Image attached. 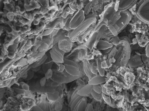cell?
Returning a JSON list of instances; mask_svg holds the SVG:
<instances>
[{"label": "cell", "mask_w": 149, "mask_h": 111, "mask_svg": "<svg viewBox=\"0 0 149 111\" xmlns=\"http://www.w3.org/2000/svg\"><path fill=\"white\" fill-rule=\"evenodd\" d=\"M121 16L113 25L109 26L106 31L107 37L109 38L117 36L127 26L131 20L132 15L128 10L121 11Z\"/></svg>", "instance_id": "1"}, {"label": "cell", "mask_w": 149, "mask_h": 111, "mask_svg": "<svg viewBox=\"0 0 149 111\" xmlns=\"http://www.w3.org/2000/svg\"><path fill=\"white\" fill-rule=\"evenodd\" d=\"M97 21V18L95 15L86 17L76 28L69 31L68 37L73 42L77 41V38L86 32L91 27L95 25Z\"/></svg>", "instance_id": "2"}, {"label": "cell", "mask_w": 149, "mask_h": 111, "mask_svg": "<svg viewBox=\"0 0 149 111\" xmlns=\"http://www.w3.org/2000/svg\"><path fill=\"white\" fill-rule=\"evenodd\" d=\"M135 12L139 19L149 24V0H140L136 6Z\"/></svg>", "instance_id": "3"}, {"label": "cell", "mask_w": 149, "mask_h": 111, "mask_svg": "<svg viewBox=\"0 0 149 111\" xmlns=\"http://www.w3.org/2000/svg\"><path fill=\"white\" fill-rule=\"evenodd\" d=\"M84 11L79 10L76 12L72 16L70 23V27L71 30L76 28L85 19Z\"/></svg>", "instance_id": "4"}, {"label": "cell", "mask_w": 149, "mask_h": 111, "mask_svg": "<svg viewBox=\"0 0 149 111\" xmlns=\"http://www.w3.org/2000/svg\"><path fill=\"white\" fill-rule=\"evenodd\" d=\"M49 53L50 57L54 62L63 63L65 53L59 48L58 43L54 45Z\"/></svg>", "instance_id": "5"}, {"label": "cell", "mask_w": 149, "mask_h": 111, "mask_svg": "<svg viewBox=\"0 0 149 111\" xmlns=\"http://www.w3.org/2000/svg\"><path fill=\"white\" fill-rule=\"evenodd\" d=\"M138 0H114L115 8L120 11L128 10L134 6Z\"/></svg>", "instance_id": "6"}, {"label": "cell", "mask_w": 149, "mask_h": 111, "mask_svg": "<svg viewBox=\"0 0 149 111\" xmlns=\"http://www.w3.org/2000/svg\"><path fill=\"white\" fill-rule=\"evenodd\" d=\"M73 43L67 36L60 40L58 43L59 48L65 53L71 51Z\"/></svg>", "instance_id": "7"}, {"label": "cell", "mask_w": 149, "mask_h": 111, "mask_svg": "<svg viewBox=\"0 0 149 111\" xmlns=\"http://www.w3.org/2000/svg\"><path fill=\"white\" fill-rule=\"evenodd\" d=\"M143 64L141 55L139 54H135L133 56L130 55V58L127 64L131 68H135Z\"/></svg>", "instance_id": "8"}, {"label": "cell", "mask_w": 149, "mask_h": 111, "mask_svg": "<svg viewBox=\"0 0 149 111\" xmlns=\"http://www.w3.org/2000/svg\"><path fill=\"white\" fill-rule=\"evenodd\" d=\"M65 70L70 75L73 76H79L82 75L79 68L72 65L64 64Z\"/></svg>", "instance_id": "9"}, {"label": "cell", "mask_w": 149, "mask_h": 111, "mask_svg": "<svg viewBox=\"0 0 149 111\" xmlns=\"http://www.w3.org/2000/svg\"><path fill=\"white\" fill-rule=\"evenodd\" d=\"M93 90L92 85L88 83L78 91L77 93L79 95L83 97H88Z\"/></svg>", "instance_id": "10"}, {"label": "cell", "mask_w": 149, "mask_h": 111, "mask_svg": "<svg viewBox=\"0 0 149 111\" xmlns=\"http://www.w3.org/2000/svg\"><path fill=\"white\" fill-rule=\"evenodd\" d=\"M86 97H83L78 102L74 108L73 111H85L87 105Z\"/></svg>", "instance_id": "11"}, {"label": "cell", "mask_w": 149, "mask_h": 111, "mask_svg": "<svg viewBox=\"0 0 149 111\" xmlns=\"http://www.w3.org/2000/svg\"><path fill=\"white\" fill-rule=\"evenodd\" d=\"M106 77L100 75L94 76L89 80L88 83L91 85H97L106 82Z\"/></svg>", "instance_id": "12"}, {"label": "cell", "mask_w": 149, "mask_h": 111, "mask_svg": "<svg viewBox=\"0 0 149 111\" xmlns=\"http://www.w3.org/2000/svg\"><path fill=\"white\" fill-rule=\"evenodd\" d=\"M114 46L108 41L100 39L97 44L96 49L99 50H103L111 48Z\"/></svg>", "instance_id": "13"}, {"label": "cell", "mask_w": 149, "mask_h": 111, "mask_svg": "<svg viewBox=\"0 0 149 111\" xmlns=\"http://www.w3.org/2000/svg\"><path fill=\"white\" fill-rule=\"evenodd\" d=\"M84 69L85 73L89 80L92 78L94 76V74L91 72L90 68V63L88 60L84 59L83 60Z\"/></svg>", "instance_id": "14"}, {"label": "cell", "mask_w": 149, "mask_h": 111, "mask_svg": "<svg viewBox=\"0 0 149 111\" xmlns=\"http://www.w3.org/2000/svg\"><path fill=\"white\" fill-rule=\"evenodd\" d=\"M53 60L48 57L45 62L41 65L43 72L45 73L48 69L51 68L53 64Z\"/></svg>", "instance_id": "15"}, {"label": "cell", "mask_w": 149, "mask_h": 111, "mask_svg": "<svg viewBox=\"0 0 149 111\" xmlns=\"http://www.w3.org/2000/svg\"><path fill=\"white\" fill-rule=\"evenodd\" d=\"M95 26L91 27L86 32L81 36L79 37L77 39V41L80 43H82L87 37L89 36L90 34L93 30Z\"/></svg>", "instance_id": "16"}, {"label": "cell", "mask_w": 149, "mask_h": 111, "mask_svg": "<svg viewBox=\"0 0 149 111\" xmlns=\"http://www.w3.org/2000/svg\"><path fill=\"white\" fill-rule=\"evenodd\" d=\"M50 79L52 81L61 84L65 83V76L63 74H53Z\"/></svg>", "instance_id": "17"}, {"label": "cell", "mask_w": 149, "mask_h": 111, "mask_svg": "<svg viewBox=\"0 0 149 111\" xmlns=\"http://www.w3.org/2000/svg\"><path fill=\"white\" fill-rule=\"evenodd\" d=\"M46 94L47 99L51 101H56L60 97L59 92L56 90L54 93Z\"/></svg>", "instance_id": "18"}, {"label": "cell", "mask_w": 149, "mask_h": 111, "mask_svg": "<svg viewBox=\"0 0 149 111\" xmlns=\"http://www.w3.org/2000/svg\"><path fill=\"white\" fill-rule=\"evenodd\" d=\"M48 57L46 54H45L37 62H34L31 65L32 68H35L37 67L41 66V65L45 62Z\"/></svg>", "instance_id": "19"}, {"label": "cell", "mask_w": 149, "mask_h": 111, "mask_svg": "<svg viewBox=\"0 0 149 111\" xmlns=\"http://www.w3.org/2000/svg\"><path fill=\"white\" fill-rule=\"evenodd\" d=\"M102 61L100 57H98L97 59V70L100 75L102 76H104V70L102 68L101 63Z\"/></svg>", "instance_id": "20"}, {"label": "cell", "mask_w": 149, "mask_h": 111, "mask_svg": "<svg viewBox=\"0 0 149 111\" xmlns=\"http://www.w3.org/2000/svg\"><path fill=\"white\" fill-rule=\"evenodd\" d=\"M91 94L93 96V98L97 101L101 102L103 99L102 93H97L93 90Z\"/></svg>", "instance_id": "21"}, {"label": "cell", "mask_w": 149, "mask_h": 111, "mask_svg": "<svg viewBox=\"0 0 149 111\" xmlns=\"http://www.w3.org/2000/svg\"><path fill=\"white\" fill-rule=\"evenodd\" d=\"M90 68L91 72L93 74H97L98 72L97 62H93L90 63Z\"/></svg>", "instance_id": "22"}, {"label": "cell", "mask_w": 149, "mask_h": 111, "mask_svg": "<svg viewBox=\"0 0 149 111\" xmlns=\"http://www.w3.org/2000/svg\"><path fill=\"white\" fill-rule=\"evenodd\" d=\"M82 75L79 76H73L71 75L68 77H65V83H68L72 82L78 78L81 77Z\"/></svg>", "instance_id": "23"}, {"label": "cell", "mask_w": 149, "mask_h": 111, "mask_svg": "<svg viewBox=\"0 0 149 111\" xmlns=\"http://www.w3.org/2000/svg\"><path fill=\"white\" fill-rule=\"evenodd\" d=\"M125 80L129 83H131L134 80L135 77L133 74L130 72H126L125 74Z\"/></svg>", "instance_id": "24"}, {"label": "cell", "mask_w": 149, "mask_h": 111, "mask_svg": "<svg viewBox=\"0 0 149 111\" xmlns=\"http://www.w3.org/2000/svg\"><path fill=\"white\" fill-rule=\"evenodd\" d=\"M92 9V4L91 1L87 3L84 9V12L85 15H88Z\"/></svg>", "instance_id": "25"}, {"label": "cell", "mask_w": 149, "mask_h": 111, "mask_svg": "<svg viewBox=\"0 0 149 111\" xmlns=\"http://www.w3.org/2000/svg\"><path fill=\"white\" fill-rule=\"evenodd\" d=\"M63 63L73 65L79 68V65L78 63L69 59L64 58Z\"/></svg>", "instance_id": "26"}, {"label": "cell", "mask_w": 149, "mask_h": 111, "mask_svg": "<svg viewBox=\"0 0 149 111\" xmlns=\"http://www.w3.org/2000/svg\"><path fill=\"white\" fill-rule=\"evenodd\" d=\"M83 97L79 95L73 101L70 107L71 110L73 111L74 108L78 103L79 101Z\"/></svg>", "instance_id": "27"}, {"label": "cell", "mask_w": 149, "mask_h": 111, "mask_svg": "<svg viewBox=\"0 0 149 111\" xmlns=\"http://www.w3.org/2000/svg\"><path fill=\"white\" fill-rule=\"evenodd\" d=\"M103 99L108 105H109L111 103V98L110 95H106L102 92Z\"/></svg>", "instance_id": "28"}, {"label": "cell", "mask_w": 149, "mask_h": 111, "mask_svg": "<svg viewBox=\"0 0 149 111\" xmlns=\"http://www.w3.org/2000/svg\"><path fill=\"white\" fill-rule=\"evenodd\" d=\"M49 48L48 45L46 42L42 44L38 48V51L41 52H44L46 51Z\"/></svg>", "instance_id": "29"}, {"label": "cell", "mask_w": 149, "mask_h": 111, "mask_svg": "<svg viewBox=\"0 0 149 111\" xmlns=\"http://www.w3.org/2000/svg\"><path fill=\"white\" fill-rule=\"evenodd\" d=\"M86 55V51L84 49L80 50L78 54V57L80 61H83L84 59L83 57L84 56Z\"/></svg>", "instance_id": "30"}, {"label": "cell", "mask_w": 149, "mask_h": 111, "mask_svg": "<svg viewBox=\"0 0 149 111\" xmlns=\"http://www.w3.org/2000/svg\"><path fill=\"white\" fill-rule=\"evenodd\" d=\"M92 85L93 90L98 93H102V87L100 84Z\"/></svg>", "instance_id": "31"}, {"label": "cell", "mask_w": 149, "mask_h": 111, "mask_svg": "<svg viewBox=\"0 0 149 111\" xmlns=\"http://www.w3.org/2000/svg\"><path fill=\"white\" fill-rule=\"evenodd\" d=\"M45 74V77L47 80L50 79L53 74V71L51 68L48 69Z\"/></svg>", "instance_id": "32"}, {"label": "cell", "mask_w": 149, "mask_h": 111, "mask_svg": "<svg viewBox=\"0 0 149 111\" xmlns=\"http://www.w3.org/2000/svg\"><path fill=\"white\" fill-rule=\"evenodd\" d=\"M56 90L55 88L52 87L51 86H47L45 87L46 93H54Z\"/></svg>", "instance_id": "33"}, {"label": "cell", "mask_w": 149, "mask_h": 111, "mask_svg": "<svg viewBox=\"0 0 149 111\" xmlns=\"http://www.w3.org/2000/svg\"><path fill=\"white\" fill-rule=\"evenodd\" d=\"M27 76L26 78L25 79V81H29L33 77L34 75V72L33 71H29L28 72Z\"/></svg>", "instance_id": "34"}, {"label": "cell", "mask_w": 149, "mask_h": 111, "mask_svg": "<svg viewBox=\"0 0 149 111\" xmlns=\"http://www.w3.org/2000/svg\"><path fill=\"white\" fill-rule=\"evenodd\" d=\"M63 107V106L62 103H58L55 104L54 108L55 111H60L61 110Z\"/></svg>", "instance_id": "35"}, {"label": "cell", "mask_w": 149, "mask_h": 111, "mask_svg": "<svg viewBox=\"0 0 149 111\" xmlns=\"http://www.w3.org/2000/svg\"><path fill=\"white\" fill-rule=\"evenodd\" d=\"M79 65L80 71L82 74L81 77H83L85 75H86L84 70L83 63V61L82 62H81L79 63Z\"/></svg>", "instance_id": "36"}, {"label": "cell", "mask_w": 149, "mask_h": 111, "mask_svg": "<svg viewBox=\"0 0 149 111\" xmlns=\"http://www.w3.org/2000/svg\"><path fill=\"white\" fill-rule=\"evenodd\" d=\"M94 111L93 106L92 104L90 103H88L87 104L86 108L85 111Z\"/></svg>", "instance_id": "37"}, {"label": "cell", "mask_w": 149, "mask_h": 111, "mask_svg": "<svg viewBox=\"0 0 149 111\" xmlns=\"http://www.w3.org/2000/svg\"><path fill=\"white\" fill-rule=\"evenodd\" d=\"M47 79L44 77L42 78L40 80V83L41 86H45L46 82Z\"/></svg>", "instance_id": "38"}, {"label": "cell", "mask_w": 149, "mask_h": 111, "mask_svg": "<svg viewBox=\"0 0 149 111\" xmlns=\"http://www.w3.org/2000/svg\"><path fill=\"white\" fill-rule=\"evenodd\" d=\"M23 89L25 91H29L30 90V86L27 84L25 83L22 85Z\"/></svg>", "instance_id": "39"}, {"label": "cell", "mask_w": 149, "mask_h": 111, "mask_svg": "<svg viewBox=\"0 0 149 111\" xmlns=\"http://www.w3.org/2000/svg\"><path fill=\"white\" fill-rule=\"evenodd\" d=\"M94 58L93 55L92 54L90 55L88 54L87 55H85L83 57L84 59H86L88 60L93 59H94Z\"/></svg>", "instance_id": "40"}, {"label": "cell", "mask_w": 149, "mask_h": 111, "mask_svg": "<svg viewBox=\"0 0 149 111\" xmlns=\"http://www.w3.org/2000/svg\"><path fill=\"white\" fill-rule=\"evenodd\" d=\"M101 65L103 68H108V65L106 60H104L101 62Z\"/></svg>", "instance_id": "41"}, {"label": "cell", "mask_w": 149, "mask_h": 111, "mask_svg": "<svg viewBox=\"0 0 149 111\" xmlns=\"http://www.w3.org/2000/svg\"><path fill=\"white\" fill-rule=\"evenodd\" d=\"M43 6H47L48 5L47 0H37Z\"/></svg>", "instance_id": "42"}, {"label": "cell", "mask_w": 149, "mask_h": 111, "mask_svg": "<svg viewBox=\"0 0 149 111\" xmlns=\"http://www.w3.org/2000/svg\"><path fill=\"white\" fill-rule=\"evenodd\" d=\"M41 86L40 83V81H37L35 85V88L36 90L38 91H39Z\"/></svg>", "instance_id": "43"}, {"label": "cell", "mask_w": 149, "mask_h": 111, "mask_svg": "<svg viewBox=\"0 0 149 111\" xmlns=\"http://www.w3.org/2000/svg\"><path fill=\"white\" fill-rule=\"evenodd\" d=\"M61 83L53 81L50 84V86L54 88L59 86Z\"/></svg>", "instance_id": "44"}, {"label": "cell", "mask_w": 149, "mask_h": 111, "mask_svg": "<svg viewBox=\"0 0 149 111\" xmlns=\"http://www.w3.org/2000/svg\"><path fill=\"white\" fill-rule=\"evenodd\" d=\"M56 90H57L59 92L60 97L62 95L63 93V90L59 87L55 88Z\"/></svg>", "instance_id": "45"}, {"label": "cell", "mask_w": 149, "mask_h": 111, "mask_svg": "<svg viewBox=\"0 0 149 111\" xmlns=\"http://www.w3.org/2000/svg\"><path fill=\"white\" fill-rule=\"evenodd\" d=\"M60 70L58 72L61 73L63 72L65 70V66L64 64H63L62 63H60Z\"/></svg>", "instance_id": "46"}, {"label": "cell", "mask_w": 149, "mask_h": 111, "mask_svg": "<svg viewBox=\"0 0 149 111\" xmlns=\"http://www.w3.org/2000/svg\"><path fill=\"white\" fill-rule=\"evenodd\" d=\"M109 48L107 49L101 50L102 52L104 54H107L110 52L112 49L113 47Z\"/></svg>", "instance_id": "47"}, {"label": "cell", "mask_w": 149, "mask_h": 111, "mask_svg": "<svg viewBox=\"0 0 149 111\" xmlns=\"http://www.w3.org/2000/svg\"><path fill=\"white\" fill-rule=\"evenodd\" d=\"M100 85H101V87H102V92L103 93L107 95H109V94L108 93L106 90V89L104 87V84H100Z\"/></svg>", "instance_id": "48"}, {"label": "cell", "mask_w": 149, "mask_h": 111, "mask_svg": "<svg viewBox=\"0 0 149 111\" xmlns=\"http://www.w3.org/2000/svg\"><path fill=\"white\" fill-rule=\"evenodd\" d=\"M80 78H79L77 79V83L79 85H83L85 84L84 82L81 79H80Z\"/></svg>", "instance_id": "49"}, {"label": "cell", "mask_w": 149, "mask_h": 111, "mask_svg": "<svg viewBox=\"0 0 149 111\" xmlns=\"http://www.w3.org/2000/svg\"><path fill=\"white\" fill-rule=\"evenodd\" d=\"M146 56L147 57H149V43L146 46Z\"/></svg>", "instance_id": "50"}, {"label": "cell", "mask_w": 149, "mask_h": 111, "mask_svg": "<svg viewBox=\"0 0 149 111\" xmlns=\"http://www.w3.org/2000/svg\"><path fill=\"white\" fill-rule=\"evenodd\" d=\"M14 90L16 92H18L19 93H24V91H25L23 89H21L19 88H13Z\"/></svg>", "instance_id": "51"}, {"label": "cell", "mask_w": 149, "mask_h": 111, "mask_svg": "<svg viewBox=\"0 0 149 111\" xmlns=\"http://www.w3.org/2000/svg\"><path fill=\"white\" fill-rule=\"evenodd\" d=\"M41 68V66H40L35 68H32L31 70L33 72H36L39 71L40 69Z\"/></svg>", "instance_id": "52"}, {"label": "cell", "mask_w": 149, "mask_h": 111, "mask_svg": "<svg viewBox=\"0 0 149 111\" xmlns=\"http://www.w3.org/2000/svg\"><path fill=\"white\" fill-rule=\"evenodd\" d=\"M32 109L33 110L35 111H43V110L42 109L38 106H34L32 108Z\"/></svg>", "instance_id": "53"}, {"label": "cell", "mask_w": 149, "mask_h": 111, "mask_svg": "<svg viewBox=\"0 0 149 111\" xmlns=\"http://www.w3.org/2000/svg\"><path fill=\"white\" fill-rule=\"evenodd\" d=\"M39 91L42 93H46L45 92V87L44 86H41Z\"/></svg>", "instance_id": "54"}, {"label": "cell", "mask_w": 149, "mask_h": 111, "mask_svg": "<svg viewBox=\"0 0 149 111\" xmlns=\"http://www.w3.org/2000/svg\"><path fill=\"white\" fill-rule=\"evenodd\" d=\"M58 87H60L63 90L65 88V83H63L61 84Z\"/></svg>", "instance_id": "55"}, {"label": "cell", "mask_w": 149, "mask_h": 111, "mask_svg": "<svg viewBox=\"0 0 149 111\" xmlns=\"http://www.w3.org/2000/svg\"><path fill=\"white\" fill-rule=\"evenodd\" d=\"M33 103V101L31 100H29L28 101V104L29 105H32Z\"/></svg>", "instance_id": "56"}, {"label": "cell", "mask_w": 149, "mask_h": 111, "mask_svg": "<svg viewBox=\"0 0 149 111\" xmlns=\"http://www.w3.org/2000/svg\"><path fill=\"white\" fill-rule=\"evenodd\" d=\"M24 83H25L23 81H21L19 83V84L21 86Z\"/></svg>", "instance_id": "57"}, {"label": "cell", "mask_w": 149, "mask_h": 111, "mask_svg": "<svg viewBox=\"0 0 149 111\" xmlns=\"http://www.w3.org/2000/svg\"><path fill=\"white\" fill-rule=\"evenodd\" d=\"M88 97H89V98L91 99L93 98V96L91 94L89 95Z\"/></svg>", "instance_id": "58"}, {"label": "cell", "mask_w": 149, "mask_h": 111, "mask_svg": "<svg viewBox=\"0 0 149 111\" xmlns=\"http://www.w3.org/2000/svg\"><path fill=\"white\" fill-rule=\"evenodd\" d=\"M147 62L148 65V67H149V57H148Z\"/></svg>", "instance_id": "59"}]
</instances>
